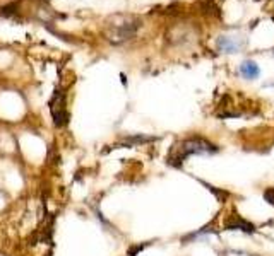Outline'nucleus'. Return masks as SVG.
I'll return each mask as SVG.
<instances>
[{
    "mask_svg": "<svg viewBox=\"0 0 274 256\" xmlns=\"http://www.w3.org/2000/svg\"><path fill=\"white\" fill-rule=\"evenodd\" d=\"M218 150V147L213 145L211 142H207L202 137H192L185 138L182 142H177L175 145L170 149L167 162L170 166H182L187 161L188 156H202V154H214Z\"/></svg>",
    "mask_w": 274,
    "mask_h": 256,
    "instance_id": "nucleus-1",
    "label": "nucleus"
},
{
    "mask_svg": "<svg viewBox=\"0 0 274 256\" xmlns=\"http://www.w3.org/2000/svg\"><path fill=\"white\" fill-rule=\"evenodd\" d=\"M141 22L137 19L134 21H125V22H120V24H115L111 31L108 33V40L111 43H123L130 38H134V34L137 33V28Z\"/></svg>",
    "mask_w": 274,
    "mask_h": 256,
    "instance_id": "nucleus-2",
    "label": "nucleus"
},
{
    "mask_svg": "<svg viewBox=\"0 0 274 256\" xmlns=\"http://www.w3.org/2000/svg\"><path fill=\"white\" fill-rule=\"evenodd\" d=\"M52 115H53V122H55L57 127H62L69 122V113L65 111V98L60 91H57L55 96H53Z\"/></svg>",
    "mask_w": 274,
    "mask_h": 256,
    "instance_id": "nucleus-3",
    "label": "nucleus"
},
{
    "mask_svg": "<svg viewBox=\"0 0 274 256\" xmlns=\"http://www.w3.org/2000/svg\"><path fill=\"white\" fill-rule=\"evenodd\" d=\"M238 72H240V75L244 77V79H247V80H254V79H257V77L261 75L259 65H257L254 60L242 62V65H240V68H238Z\"/></svg>",
    "mask_w": 274,
    "mask_h": 256,
    "instance_id": "nucleus-4",
    "label": "nucleus"
},
{
    "mask_svg": "<svg viewBox=\"0 0 274 256\" xmlns=\"http://www.w3.org/2000/svg\"><path fill=\"white\" fill-rule=\"evenodd\" d=\"M226 229H230V231H237V229H240V231H245V232H254L252 224H249L247 220H244L240 215L231 217L228 222H226Z\"/></svg>",
    "mask_w": 274,
    "mask_h": 256,
    "instance_id": "nucleus-5",
    "label": "nucleus"
},
{
    "mask_svg": "<svg viewBox=\"0 0 274 256\" xmlns=\"http://www.w3.org/2000/svg\"><path fill=\"white\" fill-rule=\"evenodd\" d=\"M218 48L225 53H237L240 50V45L235 40H231L230 36H221L218 38Z\"/></svg>",
    "mask_w": 274,
    "mask_h": 256,
    "instance_id": "nucleus-6",
    "label": "nucleus"
},
{
    "mask_svg": "<svg viewBox=\"0 0 274 256\" xmlns=\"http://www.w3.org/2000/svg\"><path fill=\"white\" fill-rule=\"evenodd\" d=\"M221 256H252V255L244 253V251H237V250H228V251H225Z\"/></svg>",
    "mask_w": 274,
    "mask_h": 256,
    "instance_id": "nucleus-7",
    "label": "nucleus"
},
{
    "mask_svg": "<svg viewBox=\"0 0 274 256\" xmlns=\"http://www.w3.org/2000/svg\"><path fill=\"white\" fill-rule=\"evenodd\" d=\"M264 198L269 201L271 205H274V188H269V190H266V193H264Z\"/></svg>",
    "mask_w": 274,
    "mask_h": 256,
    "instance_id": "nucleus-8",
    "label": "nucleus"
}]
</instances>
